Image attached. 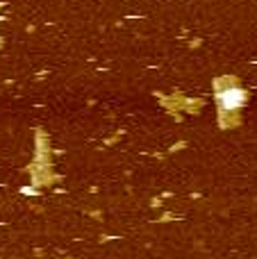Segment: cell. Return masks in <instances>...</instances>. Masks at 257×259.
<instances>
[{
    "mask_svg": "<svg viewBox=\"0 0 257 259\" xmlns=\"http://www.w3.org/2000/svg\"><path fill=\"white\" fill-rule=\"evenodd\" d=\"M241 103H244V94H241L239 89H228L226 94L221 96V105L226 109H235V107H239Z\"/></svg>",
    "mask_w": 257,
    "mask_h": 259,
    "instance_id": "cell-1",
    "label": "cell"
}]
</instances>
